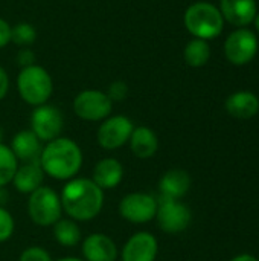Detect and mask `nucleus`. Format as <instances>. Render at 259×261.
Listing matches in <instances>:
<instances>
[{"label": "nucleus", "instance_id": "nucleus-1", "mask_svg": "<svg viewBox=\"0 0 259 261\" xmlns=\"http://www.w3.org/2000/svg\"><path fill=\"white\" fill-rule=\"evenodd\" d=\"M63 213L75 222H89L104 208V191L87 177H73L66 182L60 194Z\"/></svg>", "mask_w": 259, "mask_h": 261}, {"label": "nucleus", "instance_id": "nucleus-2", "mask_svg": "<svg viewBox=\"0 0 259 261\" xmlns=\"http://www.w3.org/2000/svg\"><path fill=\"white\" fill-rule=\"evenodd\" d=\"M38 162L46 176L67 182L79 173L82 167V151L70 138L60 136L46 142Z\"/></svg>", "mask_w": 259, "mask_h": 261}, {"label": "nucleus", "instance_id": "nucleus-3", "mask_svg": "<svg viewBox=\"0 0 259 261\" xmlns=\"http://www.w3.org/2000/svg\"><path fill=\"white\" fill-rule=\"evenodd\" d=\"M17 90L20 98L32 106L38 107L47 104L53 93V81L50 73L38 64L21 67L17 76Z\"/></svg>", "mask_w": 259, "mask_h": 261}, {"label": "nucleus", "instance_id": "nucleus-4", "mask_svg": "<svg viewBox=\"0 0 259 261\" xmlns=\"http://www.w3.org/2000/svg\"><path fill=\"white\" fill-rule=\"evenodd\" d=\"M185 26L195 37L202 40H212L223 32L224 18L220 9L208 2H197L185 12Z\"/></svg>", "mask_w": 259, "mask_h": 261}, {"label": "nucleus", "instance_id": "nucleus-5", "mask_svg": "<svg viewBox=\"0 0 259 261\" xmlns=\"http://www.w3.org/2000/svg\"><path fill=\"white\" fill-rule=\"evenodd\" d=\"M27 214L31 220L41 228L53 226L63 216L60 194L49 187H40L29 194Z\"/></svg>", "mask_w": 259, "mask_h": 261}, {"label": "nucleus", "instance_id": "nucleus-6", "mask_svg": "<svg viewBox=\"0 0 259 261\" xmlns=\"http://www.w3.org/2000/svg\"><path fill=\"white\" fill-rule=\"evenodd\" d=\"M113 101L102 90L87 89L79 92L73 99V112L78 118L90 122L104 121L111 115Z\"/></svg>", "mask_w": 259, "mask_h": 261}, {"label": "nucleus", "instance_id": "nucleus-7", "mask_svg": "<svg viewBox=\"0 0 259 261\" xmlns=\"http://www.w3.org/2000/svg\"><path fill=\"white\" fill-rule=\"evenodd\" d=\"M159 208V199L148 193H130L119 202V214L124 220L142 225L156 219Z\"/></svg>", "mask_w": 259, "mask_h": 261}, {"label": "nucleus", "instance_id": "nucleus-8", "mask_svg": "<svg viewBox=\"0 0 259 261\" xmlns=\"http://www.w3.org/2000/svg\"><path fill=\"white\" fill-rule=\"evenodd\" d=\"M159 228L166 234H180L186 231L192 222V213L188 205L180 200L159 199V208L156 214Z\"/></svg>", "mask_w": 259, "mask_h": 261}, {"label": "nucleus", "instance_id": "nucleus-9", "mask_svg": "<svg viewBox=\"0 0 259 261\" xmlns=\"http://www.w3.org/2000/svg\"><path fill=\"white\" fill-rule=\"evenodd\" d=\"M134 130V124L125 115H114L105 118L96 133L98 144L104 150H118L124 147Z\"/></svg>", "mask_w": 259, "mask_h": 261}, {"label": "nucleus", "instance_id": "nucleus-10", "mask_svg": "<svg viewBox=\"0 0 259 261\" xmlns=\"http://www.w3.org/2000/svg\"><path fill=\"white\" fill-rule=\"evenodd\" d=\"M64 118L58 107L43 104L34 109L31 115V130L41 142H50L61 136Z\"/></svg>", "mask_w": 259, "mask_h": 261}, {"label": "nucleus", "instance_id": "nucleus-11", "mask_svg": "<svg viewBox=\"0 0 259 261\" xmlns=\"http://www.w3.org/2000/svg\"><path fill=\"white\" fill-rule=\"evenodd\" d=\"M256 52H258V38L252 31L246 28L232 32L224 43L226 58L237 66H244L250 63L255 58Z\"/></svg>", "mask_w": 259, "mask_h": 261}, {"label": "nucleus", "instance_id": "nucleus-12", "mask_svg": "<svg viewBox=\"0 0 259 261\" xmlns=\"http://www.w3.org/2000/svg\"><path fill=\"white\" fill-rule=\"evenodd\" d=\"M159 254L157 239L147 231L133 234L122 248V261H156Z\"/></svg>", "mask_w": 259, "mask_h": 261}, {"label": "nucleus", "instance_id": "nucleus-13", "mask_svg": "<svg viewBox=\"0 0 259 261\" xmlns=\"http://www.w3.org/2000/svg\"><path fill=\"white\" fill-rule=\"evenodd\" d=\"M82 260L84 261H116L118 246L107 234L95 232L84 239L82 246Z\"/></svg>", "mask_w": 259, "mask_h": 261}, {"label": "nucleus", "instance_id": "nucleus-14", "mask_svg": "<svg viewBox=\"0 0 259 261\" xmlns=\"http://www.w3.org/2000/svg\"><path fill=\"white\" fill-rule=\"evenodd\" d=\"M191 188V176L188 171L180 168L168 170L159 180L160 199L165 200H180L188 194Z\"/></svg>", "mask_w": 259, "mask_h": 261}, {"label": "nucleus", "instance_id": "nucleus-15", "mask_svg": "<svg viewBox=\"0 0 259 261\" xmlns=\"http://www.w3.org/2000/svg\"><path fill=\"white\" fill-rule=\"evenodd\" d=\"M220 12L234 26H247L256 17L255 0H220Z\"/></svg>", "mask_w": 259, "mask_h": 261}, {"label": "nucleus", "instance_id": "nucleus-16", "mask_svg": "<svg viewBox=\"0 0 259 261\" xmlns=\"http://www.w3.org/2000/svg\"><path fill=\"white\" fill-rule=\"evenodd\" d=\"M124 179V167L114 158H104L96 162L92 180L102 190H114Z\"/></svg>", "mask_w": 259, "mask_h": 261}, {"label": "nucleus", "instance_id": "nucleus-17", "mask_svg": "<svg viewBox=\"0 0 259 261\" xmlns=\"http://www.w3.org/2000/svg\"><path fill=\"white\" fill-rule=\"evenodd\" d=\"M43 142L37 138V135L32 130H21L18 132L9 144V148L12 150L17 161L21 162H32L38 161L40 154L43 151Z\"/></svg>", "mask_w": 259, "mask_h": 261}, {"label": "nucleus", "instance_id": "nucleus-18", "mask_svg": "<svg viewBox=\"0 0 259 261\" xmlns=\"http://www.w3.org/2000/svg\"><path fill=\"white\" fill-rule=\"evenodd\" d=\"M44 176L46 174H44V171H43V168H41L38 161L23 162L21 165L17 167V171L14 174L12 184H14V188L18 193L31 194L37 188L43 187Z\"/></svg>", "mask_w": 259, "mask_h": 261}, {"label": "nucleus", "instance_id": "nucleus-19", "mask_svg": "<svg viewBox=\"0 0 259 261\" xmlns=\"http://www.w3.org/2000/svg\"><path fill=\"white\" fill-rule=\"evenodd\" d=\"M226 110L231 116L237 119H250L258 115V96L247 90L235 92L226 99Z\"/></svg>", "mask_w": 259, "mask_h": 261}, {"label": "nucleus", "instance_id": "nucleus-20", "mask_svg": "<svg viewBox=\"0 0 259 261\" xmlns=\"http://www.w3.org/2000/svg\"><path fill=\"white\" fill-rule=\"evenodd\" d=\"M128 144L133 154L139 159H150L159 150V138L156 132L145 125L134 127Z\"/></svg>", "mask_w": 259, "mask_h": 261}, {"label": "nucleus", "instance_id": "nucleus-21", "mask_svg": "<svg viewBox=\"0 0 259 261\" xmlns=\"http://www.w3.org/2000/svg\"><path fill=\"white\" fill-rule=\"evenodd\" d=\"M53 239L60 246L64 248H73L81 242V228L78 226V222L72 219H60L53 226Z\"/></svg>", "mask_w": 259, "mask_h": 261}, {"label": "nucleus", "instance_id": "nucleus-22", "mask_svg": "<svg viewBox=\"0 0 259 261\" xmlns=\"http://www.w3.org/2000/svg\"><path fill=\"white\" fill-rule=\"evenodd\" d=\"M183 57H185V61L188 66L202 67L211 58V47L206 40L194 38L186 44V47L183 50Z\"/></svg>", "mask_w": 259, "mask_h": 261}, {"label": "nucleus", "instance_id": "nucleus-23", "mask_svg": "<svg viewBox=\"0 0 259 261\" xmlns=\"http://www.w3.org/2000/svg\"><path fill=\"white\" fill-rule=\"evenodd\" d=\"M17 167H18V161L14 156L9 145L0 142V188L12 182Z\"/></svg>", "mask_w": 259, "mask_h": 261}, {"label": "nucleus", "instance_id": "nucleus-24", "mask_svg": "<svg viewBox=\"0 0 259 261\" xmlns=\"http://www.w3.org/2000/svg\"><path fill=\"white\" fill-rule=\"evenodd\" d=\"M37 40V29L26 21H20L11 29V41L21 47H29Z\"/></svg>", "mask_w": 259, "mask_h": 261}, {"label": "nucleus", "instance_id": "nucleus-25", "mask_svg": "<svg viewBox=\"0 0 259 261\" xmlns=\"http://www.w3.org/2000/svg\"><path fill=\"white\" fill-rule=\"evenodd\" d=\"M14 229H15L14 217L5 206H0V243L8 242L12 237Z\"/></svg>", "mask_w": 259, "mask_h": 261}, {"label": "nucleus", "instance_id": "nucleus-26", "mask_svg": "<svg viewBox=\"0 0 259 261\" xmlns=\"http://www.w3.org/2000/svg\"><path fill=\"white\" fill-rule=\"evenodd\" d=\"M18 261H53L50 254L41 246H29L21 254Z\"/></svg>", "mask_w": 259, "mask_h": 261}, {"label": "nucleus", "instance_id": "nucleus-27", "mask_svg": "<svg viewBox=\"0 0 259 261\" xmlns=\"http://www.w3.org/2000/svg\"><path fill=\"white\" fill-rule=\"evenodd\" d=\"M108 95V98L114 102V101H122L127 98L128 95V86L124 81H114L110 84L108 90L105 92Z\"/></svg>", "mask_w": 259, "mask_h": 261}, {"label": "nucleus", "instance_id": "nucleus-28", "mask_svg": "<svg viewBox=\"0 0 259 261\" xmlns=\"http://www.w3.org/2000/svg\"><path fill=\"white\" fill-rule=\"evenodd\" d=\"M17 61L21 67H27L35 64V54L29 49V47H21L20 52L17 54Z\"/></svg>", "mask_w": 259, "mask_h": 261}, {"label": "nucleus", "instance_id": "nucleus-29", "mask_svg": "<svg viewBox=\"0 0 259 261\" xmlns=\"http://www.w3.org/2000/svg\"><path fill=\"white\" fill-rule=\"evenodd\" d=\"M11 29L12 26L6 20L0 18V49L11 43Z\"/></svg>", "mask_w": 259, "mask_h": 261}, {"label": "nucleus", "instance_id": "nucleus-30", "mask_svg": "<svg viewBox=\"0 0 259 261\" xmlns=\"http://www.w3.org/2000/svg\"><path fill=\"white\" fill-rule=\"evenodd\" d=\"M9 90V76H8V72L0 66V101L6 96Z\"/></svg>", "mask_w": 259, "mask_h": 261}, {"label": "nucleus", "instance_id": "nucleus-31", "mask_svg": "<svg viewBox=\"0 0 259 261\" xmlns=\"http://www.w3.org/2000/svg\"><path fill=\"white\" fill-rule=\"evenodd\" d=\"M231 261H259V258H256L252 254H240V255L234 257Z\"/></svg>", "mask_w": 259, "mask_h": 261}, {"label": "nucleus", "instance_id": "nucleus-32", "mask_svg": "<svg viewBox=\"0 0 259 261\" xmlns=\"http://www.w3.org/2000/svg\"><path fill=\"white\" fill-rule=\"evenodd\" d=\"M9 199V194H8V190L5 187L0 188V206H5V203L8 202Z\"/></svg>", "mask_w": 259, "mask_h": 261}, {"label": "nucleus", "instance_id": "nucleus-33", "mask_svg": "<svg viewBox=\"0 0 259 261\" xmlns=\"http://www.w3.org/2000/svg\"><path fill=\"white\" fill-rule=\"evenodd\" d=\"M55 261H84L82 258H76V257H63V258H60V260H55Z\"/></svg>", "mask_w": 259, "mask_h": 261}, {"label": "nucleus", "instance_id": "nucleus-34", "mask_svg": "<svg viewBox=\"0 0 259 261\" xmlns=\"http://www.w3.org/2000/svg\"><path fill=\"white\" fill-rule=\"evenodd\" d=\"M253 21H255V28H256V31L259 32V14H256V17H255V20H253Z\"/></svg>", "mask_w": 259, "mask_h": 261}, {"label": "nucleus", "instance_id": "nucleus-35", "mask_svg": "<svg viewBox=\"0 0 259 261\" xmlns=\"http://www.w3.org/2000/svg\"><path fill=\"white\" fill-rule=\"evenodd\" d=\"M2 136H3V132L0 130V142H2Z\"/></svg>", "mask_w": 259, "mask_h": 261}]
</instances>
